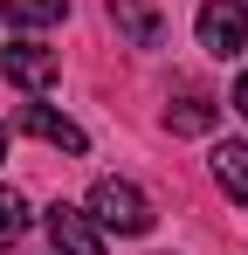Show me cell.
I'll return each mask as SVG.
<instances>
[{
    "label": "cell",
    "mask_w": 248,
    "mask_h": 255,
    "mask_svg": "<svg viewBox=\"0 0 248 255\" xmlns=\"http://www.w3.org/2000/svg\"><path fill=\"white\" fill-rule=\"evenodd\" d=\"M83 214L97 221V235H152V221H159V214H152V200H145L131 179H97Z\"/></svg>",
    "instance_id": "cell-1"
},
{
    "label": "cell",
    "mask_w": 248,
    "mask_h": 255,
    "mask_svg": "<svg viewBox=\"0 0 248 255\" xmlns=\"http://www.w3.org/2000/svg\"><path fill=\"white\" fill-rule=\"evenodd\" d=\"M200 48L221 55V62L248 48V7H242V0H207V7H200Z\"/></svg>",
    "instance_id": "cell-2"
},
{
    "label": "cell",
    "mask_w": 248,
    "mask_h": 255,
    "mask_svg": "<svg viewBox=\"0 0 248 255\" xmlns=\"http://www.w3.org/2000/svg\"><path fill=\"white\" fill-rule=\"evenodd\" d=\"M0 62H7V83H14V90H28V97L55 90V76H62L55 48H41V42H7V48H0Z\"/></svg>",
    "instance_id": "cell-3"
},
{
    "label": "cell",
    "mask_w": 248,
    "mask_h": 255,
    "mask_svg": "<svg viewBox=\"0 0 248 255\" xmlns=\"http://www.w3.org/2000/svg\"><path fill=\"white\" fill-rule=\"evenodd\" d=\"M48 242H55V255H104L97 221H90L83 207H69V200H55V207H48Z\"/></svg>",
    "instance_id": "cell-4"
},
{
    "label": "cell",
    "mask_w": 248,
    "mask_h": 255,
    "mask_svg": "<svg viewBox=\"0 0 248 255\" xmlns=\"http://www.w3.org/2000/svg\"><path fill=\"white\" fill-rule=\"evenodd\" d=\"M21 131H28V138H41V145H55V152H69V159H83V152H90V138H83V125H69V118H55L48 104H28V111H21Z\"/></svg>",
    "instance_id": "cell-5"
},
{
    "label": "cell",
    "mask_w": 248,
    "mask_h": 255,
    "mask_svg": "<svg viewBox=\"0 0 248 255\" xmlns=\"http://www.w3.org/2000/svg\"><path fill=\"white\" fill-rule=\"evenodd\" d=\"M111 21H118V35L131 48H159V35H165V21H159L152 0H111Z\"/></svg>",
    "instance_id": "cell-6"
},
{
    "label": "cell",
    "mask_w": 248,
    "mask_h": 255,
    "mask_svg": "<svg viewBox=\"0 0 248 255\" xmlns=\"http://www.w3.org/2000/svg\"><path fill=\"white\" fill-rule=\"evenodd\" d=\"M165 131H172V138H200V131H214V97H207V90H179V97L165 104Z\"/></svg>",
    "instance_id": "cell-7"
},
{
    "label": "cell",
    "mask_w": 248,
    "mask_h": 255,
    "mask_svg": "<svg viewBox=\"0 0 248 255\" xmlns=\"http://www.w3.org/2000/svg\"><path fill=\"white\" fill-rule=\"evenodd\" d=\"M214 186H221L228 200H242V207H248V145H235V138L214 145Z\"/></svg>",
    "instance_id": "cell-8"
},
{
    "label": "cell",
    "mask_w": 248,
    "mask_h": 255,
    "mask_svg": "<svg viewBox=\"0 0 248 255\" xmlns=\"http://www.w3.org/2000/svg\"><path fill=\"white\" fill-rule=\"evenodd\" d=\"M69 14V0H7V21L14 28H55Z\"/></svg>",
    "instance_id": "cell-9"
},
{
    "label": "cell",
    "mask_w": 248,
    "mask_h": 255,
    "mask_svg": "<svg viewBox=\"0 0 248 255\" xmlns=\"http://www.w3.org/2000/svg\"><path fill=\"white\" fill-rule=\"evenodd\" d=\"M21 228H28V200L14 186H0V242H21Z\"/></svg>",
    "instance_id": "cell-10"
},
{
    "label": "cell",
    "mask_w": 248,
    "mask_h": 255,
    "mask_svg": "<svg viewBox=\"0 0 248 255\" xmlns=\"http://www.w3.org/2000/svg\"><path fill=\"white\" fill-rule=\"evenodd\" d=\"M235 111H242V118H248V76H242V83H235Z\"/></svg>",
    "instance_id": "cell-11"
},
{
    "label": "cell",
    "mask_w": 248,
    "mask_h": 255,
    "mask_svg": "<svg viewBox=\"0 0 248 255\" xmlns=\"http://www.w3.org/2000/svg\"><path fill=\"white\" fill-rule=\"evenodd\" d=\"M0 159H7V131H0Z\"/></svg>",
    "instance_id": "cell-12"
}]
</instances>
